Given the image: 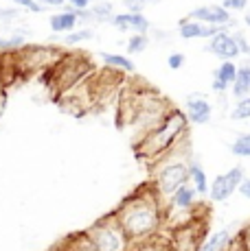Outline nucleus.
Segmentation results:
<instances>
[{"label": "nucleus", "mask_w": 250, "mask_h": 251, "mask_svg": "<svg viewBox=\"0 0 250 251\" xmlns=\"http://www.w3.org/2000/svg\"><path fill=\"white\" fill-rule=\"evenodd\" d=\"M189 20L204 22L211 24V26H230L233 18H230V11H226L222 4H206V7L193 9L189 13Z\"/></svg>", "instance_id": "10"}, {"label": "nucleus", "mask_w": 250, "mask_h": 251, "mask_svg": "<svg viewBox=\"0 0 250 251\" xmlns=\"http://www.w3.org/2000/svg\"><path fill=\"white\" fill-rule=\"evenodd\" d=\"M150 44V40H147V35H143V33H134L132 37L127 40V52L129 55H138V52H143Z\"/></svg>", "instance_id": "27"}, {"label": "nucleus", "mask_w": 250, "mask_h": 251, "mask_svg": "<svg viewBox=\"0 0 250 251\" xmlns=\"http://www.w3.org/2000/svg\"><path fill=\"white\" fill-rule=\"evenodd\" d=\"M13 57H16L18 75L29 76L44 70H53L64 57V52L57 46H22Z\"/></svg>", "instance_id": "5"}, {"label": "nucleus", "mask_w": 250, "mask_h": 251, "mask_svg": "<svg viewBox=\"0 0 250 251\" xmlns=\"http://www.w3.org/2000/svg\"><path fill=\"white\" fill-rule=\"evenodd\" d=\"M237 238L242 240L244 249H246V251H250V223H248V225H246V227H244L242 231H239V234H237Z\"/></svg>", "instance_id": "32"}, {"label": "nucleus", "mask_w": 250, "mask_h": 251, "mask_svg": "<svg viewBox=\"0 0 250 251\" xmlns=\"http://www.w3.org/2000/svg\"><path fill=\"white\" fill-rule=\"evenodd\" d=\"M230 238H233V236H230L228 229H219V231H215V234L206 236L200 251H224L226 245L230 243Z\"/></svg>", "instance_id": "20"}, {"label": "nucleus", "mask_w": 250, "mask_h": 251, "mask_svg": "<svg viewBox=\"0 0 250 251\" xmlns=\"http://www.w3.org/2000/svg\"><path fill=\"white\" fill-rule=\"evenodd\" d=\"M51 75V85L55 88L57 96L68 92L70 88L79 85L81 81H86L88 76H93V64L86 55L81 52H64V57L60 59V64L53 70H49Z\"/></svg>", "instance_id": "4"}, {"label": "nucleus", "mask_w": 250, "mask_h": 251, "mask_svg": "<svg viewBox=\"0 0 250 251\" xmlns=\"http://www.w3.org/2000/svg\"><path fill=\"white\" fill-rule=\"evenodd\" d=\"M129 251H171L169 249V238H160V234L152 240H145L141 245H134Z\"/></svg>", "instance_id": "22"}, {"label": "nucleus", "mask_w": 250, "mask_h": 251, "mask_svg": "<svg viewBox=\"0 0 250 251\" xmlns=\"http://www.w3.org/2000/svg\"><path fill=\"white\" fill-rule=\"evenodd\" d=\"M211 88H213L215 92H219V94H222V92H226L230 88V85H226L224 81H219V79H213V85H211Z\"/></svg>", "instance_id": "37"}, {"label": "nucleus", "mask_w": 250, "mask_h": 251, "mask_svg": "<svg viewBox=\"0 0 250 251\" xmlns=\"http://www.w3.org/2000/svg\"><path fill=\"white\" fill-rule=\"evenodd\" d=\"M233 120H250V96H244L235 103L233 112H230Z\"/></svg>", "instance_id": "26"}, {"label": "nucleus", "mask_w": 250, "mask_h": 251, "mask_svg": "<svg viewBox=\"0 0 250 251\" xmlns=\"http://www.w3.org/2000/svg\"><path fill=\"white\" fill-rule=\"evenodd\" d=\"M2 109H4V85L0 83V114H2Z\"/></svg>", "instance_id": "40"}, {"label": "nucleus", "mask_w": 250, "mask_h": 251, "mask_svg": "<svg viewBox=\"0 0 250 251\" xmlns=\"http://www.w3.org/2000/svg\"><path fill=\"white\" fill-rule=\"evenodd\" d=\"M228 26H211V24H204V22H195V20H182L180 26H178V33H180V37H185V40H202V37H215L218 33L226 31Z\"/></svg>", "instance_id": "13"}, {"label": "nucleus", "mask_w": 250, "mask_h": 251, "mask_svg": "<svg viewBox=\"0 0 250 251\" xmlns=\"http://www.w3.org/2000/svg\"><path fill=\"white\" fill-rule=\"evenodd\" d=\"M187 120L193 125H206L211 120V114H213V107L206 100L204 94H191L187 99V107H185Z\"/></svg>", "instance_id": "12"}, {"label": "nucleus", "mask_w": 250, "mask_h": 251, "mask_svg": "<svg viewBox=\"0 0 250 251\" xmlns=\"http://www.w3.org/2000/svg\"><path fill=\"white\" fill-rule=\"evenodd\" d=\"M77 24H79V13L77 9H66V11H60L55 16H51V31L53 33H73L77 31Z\"/></svg>", "instance_id": "15"}, {"label": "nucleus", "mask_w": 250, "mask_h": 251, "mask_svg": "<svg viewBox=\"0 0 250 251\" xmlns=\"http://www.w3.org/2000/svg\"><path fill=\"white\" fill-rule=\"evenodd\" d=\"M25 46V35L22 33H13L9 37H0V55H13Z\"/></svg>", "instance_id": "21"}, {"label": "nucleus", "mask_w": 250, "mask_h": 251, "mask_svg": "<svg viewBox=\"0 0 250 251\" xmlns=\"http://www.w3.org/2000/svg\"><path fill=\"white\" fill-rule=\"evenodd\" d=\"M13 2H16V7L29 9V11H33V13H40L42 11V4L37 2V0H13Z\"/></svg>", "instance_id": "30"}, {"label": "nucleus", "mask_w": 250, "mask_h": 251, "mask_svg": "<svg viewBox=\"0 0 250 251\" xmlns=\"http://www.w3.org/2000/svg\"><path fill=\"white\" fill-rule=\"evenodd\" d=\"M101 59H103V64H105V68H110V70H117V72H127V75H132L134 72V61L129 59V57H125V55H117V52H103L101 55Z\"/></svg>", "instance_id": "17"}, {"label": "nucleus", "mask_w": 250, "mask_h": 251, "mask_svg": "<svg viewBox=\"0 0 250 251\" xmlns=\"http://www.w3.org/2000/svg\"><path fill=\"white\" fill-rule=\"evenodd\" d=\"M206 238V221L198 219L182 227L169 229V249L171 251H200Z\"/></svg>", "instance_id": "7"}, {"label": "nucleus", "mask_w": 250, "mask_h": 251, "mask_svg": "<svg viewBox=\"0 0 250 251\" xmlns=\"http://www.w3.org/2000/svg\"><path fill=\"white\" fill-rule=\"evenodd\" d=\"M230 151L237 157H250V133H242L230 144Z\"/></svg>", "instance_id": "25"}, {"label": "nucleus", "mask_w": 250, "mask_h": 251, "mask_svg": "<svg viewBox=\"0 0 250 251\" xmlns=\"http://www.w3.org/2000/svg\"><path fill=\"white\" fill-rule=\"evenodd\" d=\"M206 50L213 52V55H218V57H222L224 61H233L235 57L242 55L237 40H235V35H230L228 31H222V33H218L215 37H211Z\"/></svg>", "instance_id": "11"}, {"label": "nucleus", "mask_w": 250, "mask_h": 251, "mask_svg": "<svg viewBox=\"0 0 250 251\" xmlns=\"http://www.w3.org/2000/svg\"><path fill=\"white\" fill-rule=\"evenodd\" d=\"M230 92H233L235 99L250 96V66H242L237 70V76H235V83L230 85Z\"/></svg>", "instance_id": "19"}, {"label": "nucleus", "mask_w": 250, "mask_h": 251, "mask_svg": "<svg viewBox=\"0 0 250 251\" xmlns=\"http://www.w3.org/2000/svg\"><path fill=\"white\" fill-rule=\"evenodd\" d=\"M189 166H191V151L187 138L178 142L169 153L152 164V186L160 195V199H169L180 186L189 183Z\"/></svg>", "instance_id": "3"}, {"label": "nucleus", "mask_w": 250, "mask_h": 251, "mask_svg": "<svg viewBox=\"0 0 250 251\" xmlns=\"http://www.w3.org/2000/svg\"><path fill=\"white\" fill-rule=\"evenodd\" d=\"M40 4H46V7H62L66 0H37Z\"/></svg>", "instance_id": "39"}, {"label": "nucleus", "mask_w": 250, "mask_h": 251, "mask_svg": "<svg viewBox=\"0 0 250 251\" xmlns=\"http://www.w3.org/2000/svg\"><path fill=\"white\" fill-rule=\"evenodd\" d=\"M248 7V0H230V9L233 11H244Z\"/></svg>", "instance_id": "36"}, {"label": "nucleus", "mask_w": 250, "mask_h": 251, "mask_svg": "<svg viewBox=\"0 0 250 251\" xmlns=\"http://www.w3.org/2000/svg\"><path fill=\"white\" fill-rule=\"evenodd\" d=\"M244 179H246V177H244V166H233L226 173H222V175H218L211 181V188H209L211 201L222 203V201L230 199V197L235 195V190H239Z\"/></svg>", "instance_id": "8"}, {"label": "nucleus", "mask_w": 250, "mask_h": 251, "mask_svg": "<svg viewBox=\"0 0 250 251\" xmlns=\"http://www.w3.org/2000/svg\"><path fill=\"white\" fill-rule=\"evenodd\" d=\"M189 183L195 188V192H198L200 197L202 195H209L211 183H209V179H206L204 168H202L198 162H191V166H189Z\"/></svg>", "instance_id": "18"}, {"label": "nucleus", "mask_w": 250, "mask_h": 251, "mask_svg": "<svg viewBox=\"0 0 250 251\" xmlns=\"http://www.w3.org/2000/svg\"><path fill=\"white\" fill-rule=\"evenodd\" d=\"M185 55H182V52H171L169 55V59H167V66H169L171 70H180L182 66H185Z\"/></svg>", "instance_id": "29"}, {"label": "nucleus", "mask_w": 250, "mask_h": 251, "mask_svg": "<svg viewBox=\"0 0 250 251\" xmlns=\"http://www.w3.org/2000/svg\"><path fill=\"white\" fill-rule=\"evenodd\" d=\"M68 4L77 11H84V9H88L90 4H93V0H68Z\"/></svg>", "instance_id": "33"}, {"label": "nucleus", "mask_w": 250, "mask_h": 251, "mask_svg": "<svg viewBox=\"0 0 250 251\" xmlns=\"http://www.w3.org/2000/svg\"><path fill=\"white\" fill-rule=\"evenodd\" d=\"M112 24L119 31H134V33H143V35L150 31V20L143 13H129V11L114 13Z\"/></svg>", "instance_id": "14"}, {"label": "nucleus", "mask_w": 250, "mask_h": 251, "mask_svg": "<svg viewBox=\"0 0 250 251\" xmlns=\"http://www.w3.org/2000/svg\"><path fill=\"white\" fill-rule=\"evenodd\" d=\"M195 199H198V192H195V188L191 186V183H185V186H180L174 192V195L167 199L165 214H182V212L195 210V207H198Z\"/></svg>", "instance_id": "9"}, {"label": "nucleus", "mask_w": 250, "mask_h": 251, "mask_svg": "<svg viewBox=\"0 0 250 251\" xmlns=\"http://www.w3.org/2000/svg\"><path fill=\"white\" fill-rule=\"evenodd\" d=\"M224 251H246V249H244L242 240H239L237 236H235V238H230V243L226 245V249H224Z\"/></svg>", "instance_id": "35"}, {"label": "nucleus", "mask_w": 250, "mask_h": 251, "mask_svg": "<svg viewBox=\"0 0 250 251\" xmlns=\"http://www.w3.org/2000/svg\"><path fill=\"white\" fill-rule=\"evenodd\" d=\"M239 192H242L246 199H250V179H244V183L239 186Z\"/></svg>", "instance_id": "38"}, {"label": "nucleus", "mask_w": 250, "mask_h": 251, "mask_svg": "<svg viewBox=\"0 0 250 251\" xmlns=\"http://www.w3.org/2000/svg\"><path fill=\"white\" fill-rule=\"evenodd\" d=\"M147 2H150V0H125V7H127L129 13H141Z\"/></svg>", "instance_id": "31"}, {"label": "nucleus", "mask_w": 250, "mask_h": 251, "mask_svg": "<svg viewBox=\"0 0 250 251\" xmlns=\"http://www.w3.org/2000/svg\"><path fill=\"white\" fill-rule=\"evenodd\" d=\"M237 70L239 68L233 64V61H224V64L215 70V79L224 81L226 85H233L235 83V76H237Z\"/></svg>", "instance_id": "23"}, {"label": "nucleus", "mask_w": 250, "mask_h": 251, "mask_svg": "<svg viewBox=\"0 0 250 251\" xmlns=\"http://www.w3.org/2000/svg\"><path fill=\"white\" fill-rule=\"evenodd\" d=\"M53 251H94V245L90 240L88 231H79V234L66 236L64 240H60Z\"/></svg>", "instance_id": "16"}, {"label": "nucleus", "mask_w": 250, "mask_h": 251, "mask_svg": "<svg viewBox=\"0 0 250 251\" xmlns=\"http://www.w3.org/2000/svg\"><path fill=\"white\" fill-rule=\"evenodd\" d=\"M244 22H246V26H250V11L244 16Z\"/></svg>", "instance_id": "41"}, {"label": "nucleus", "mask_w": 250, "mask_h": 251, "mask_svg": "<svg viewBox=\"0 0 250 251\" xmlns=\"http://www.w3.org/2000/svg\"><path fill=\"white\" fill-rule=\"evenodd\" d=\"M94 33H93V28H77V31L73 33H68V35L64 37V44H68V46H75V44H81V42H86V40H90Z\"/></svg>", "instance_id": "28"}, {"label": "nucleus", "mask_w": 250, "mask_h": 251, "mask_svg": "<svg viewBox=\"0 0 250 251\" xmlns=\"http://www.w3.org/2000/svg\"><path fill=\"white\" fill-rule=\"evenodd\" d=\"M88 236L94 245V251H129L132 249V243L127 240L123 227L119 225L117 216L108 214L103 219H99L94 225H90Z\"/></svg>", "instance_id": "6"}, {"label": "nucleus", "mask_w": 250, "mask_h": 251, "mask_svg": "<svg viewBox=\"0 0 250 251\" xmlns=\"http://www.w3.org/2000/svg\"><path fill=\"white\" fill-rule=\"evenodd\" d=\"M187 129H189L187 114H182L180 109L174 107L156 129H152L147 136H143L141 140L134 142L136 157L152 166L154 162H158L165 153H169L178 142H182V140L187 138Z\"/></svg>", "instance_id": "2"}, {"label": "nucleus", "mask_w": 250, "mask_h": 251, "mask_svg": "<svg viewBox=\"0 0 250 251\" xmlns=\"http://www.w3.org/2000/svg\"><path fill=\"white\" fill-rule=\"evenodd\" d=\"M13 18H18L16 9H0V22H9V20H13Z\"/></svg>", "instance_id": "34"}, {"label": "nucleus", "mask_w": 250, "mask_h": 251, "mask_svg": "<svg viewBox=\"0 0 250 251\" xmlns=\"http://www.w3.org/2000/svg\"><path fill=\"white\" fill-rule=\"evenodd\" d=\"M119 225L123 227L127 240L141 245L145 240L156 238L165 227V203L152 183L134 190L121 205L114 210Z\"/></svg>", "instance_id": "1"}, {"label": "nucleus", "mask_w": 250, "mask_h": 251, "mask_svg": "<svg viewBox=\"0 0 250 251\" xmlns=\"http://www.w3.org/2000/svg\"><path fill=\"white\" fill-rule=\"evenodd\" d=\"M90 13H93V20H99V22H112L114 18V9L110 2H97L90 9Z\"/></svg>", "instance_id": "24"}]
</instances>
